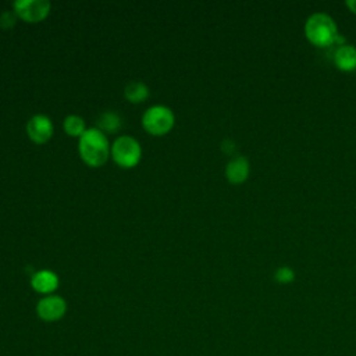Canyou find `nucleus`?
Here are the masks:
<instances>
[{"mask_svg":"<svg viewBox=\"0 0 356 356\" xmlns=\"http://www.w3.org/2000/svg\"><path fill=\"white\" fill-rule=\"evenodd\" d=\"M221 149H222V152H224V153H227V154L234 153V150H235V143H234V140H231V139H225V140H222V143H221Z\"/></svg>","mask_w":356,"mask_h":356,"instance_id":"16","label":"nucleus"},{"mask_svg":"<svg viewBox=\"0 0 356 356\" xmlns=\"http://www.w3.org/2000/svg\"><path fill=\"white\" fill-rule=\"evenodd\" d=\"M111 145L100 129L88 128L78 139V153L89 167H100L110 157Z\"/></svg>","mask_w":356,"mask_h":356,"instance_id":"1","label":"nucleus"},{"mask_svg":"<svg viewBox=\"0 0 356 356\" xmlns=\"http://www.w3.org/2000/svg\"><path fill=\"white\" fill-rule=\"evenodd\" d=\"M250 172L249 160L245 156H234L225 165V178L232 185L243 184Z\"/></svg>","mask_w":356,"mask_h":356,"instance_id":"8","label":"nucleus"},{"mask_svg":"<svg viewBox=\"0 0 356 356\" xmlns=\"http://www.w3.org/2000/svg\"><path fill=\"white\" fill-rule=\"evenodd\" d=\"M63 127H64V131L68 136H74V138H81L82 134L88 129L86 125H85V120L78 115V114H70L64 118V122H63Z\"/></svg>","mask_w":356,"mask_h":356,"instance_id":"13","label":"nucleus"},{"mask_svg":"<svg viewBox=\"0 0 356 356\" xmlns=\"http://www.w3.org/2000/svg\"><path fill=\"white\" fill-rule=\"evenodd\" d=\"M295 280V271L288 267L282 266L274 271V281L278 284H291Z\"/></svg>","mask_w":356,"mask_h":356,"instance_id":"14","label":"nucleus"},{"mask_svg":"<svg viewBox=\"0 0 356 356\" xmlns=\"http://www.w3.org/2000/svg\"><path fill=\"white\" fill-rule=\"evenodd\" d=\"M26 134L36 145H43L54 134V125L46 114H33L26 122Z\"/></svg>","mask_w":356,"mask_h":356,"instance_id":"6","label":"nucleus"},{"mask_svg":"<svg viewBox=\"0 0 356 356\" xmlns=\"http://www.w3.org/2000/svg\"><path fill=\"white\" fill-rule=\"evenodd\" d=\"M51 4L47 0H17L13 3L15 15L29 24H36L47 18Z\"/></svg>","mask_w":356,"mask_h":356,"instance_id":"5","label":"nucleus"},{"mask_svg":"<svg viewBox=\"0 0 356 356\" xmlns=\"http://www.w3.org/2000/svg\"><path fill=\"white\" fill-rule=\"evenodd\" d=\"M17 19H18V17L15 15V13L13 10H4L0 14V28H3V29L13 28L15 25Z\"/></svg>","mask_w":356,"mask_h":356,"instance_id":"15","label":"nucleus"},{"mask_svg":"<svg viewBox=\"0 0 356 356\" xmlns=\"http://www.w3.org/2000/svg\"><path fill=\"white\" fill-rule=\"evenodd\" d=\"M67 312V303L64 298L58 295H47L42 298L36 305L38 316L44 321L60 320Z\"/></svg>","mask_w":356,"mask_h":356,"instance_id":"7","label":"nucleus"},{"mask_svg":"<svg viewBox=\"0 0 356 356\" xmlns=\"http://www.w3.org/2000/svg\"><path fill=\"white\" fill-rule=\"evenodd\" d=\"M110 156L121 168H134L142 159V146L131 135H121L111 143Z\"/></svg>","mask_w":356,"mask_h":356,"instance_id":"4","label":"nucleus"},{"mask_svg":"<svg viewBox=\"0 0 356 356\" xmlns=\"http://www.w3.org/2000/svg\"><path fill=\"white\" fill-rule=\"evenodd\" d=\"M149 95H150V92H149L147 85L140 81H131L124 88L125 99L134 104L143 103L149 97Z\"/></svg>","mask_w":356,"mask_h":356,"instance_id":"12","label":"nucleus"},{"mask_svg":"<svg viewBox=\"0 0 356 356\" xmlns=\"http://www.w3.org/2000/svg\"><path fill=\"white\" fill-rule=\"evenodd\" d=\"M334 64L343 72L356 70V47L352 44H341L334 53Z\"/></svg>","mask_w":356,"mask_h":356,"instance_id":"10","label":"nucleus"},{"mask_svg":"<svg viewBox=\"0 0 356 356\" xmlns=\"http://www.w3.org/2000/svg\"><path fill=\"white\" fill-rule=\"evenodd\" d=\"M305 35L316 47H327L335 40L338 28L331 15L318 11L307 17L305 22Z\"/></svg>","mask_w":356,"mask_h":356,"instance_id":"2","label":"nucleus"},{"mask_svg":"<svg viewBox=\"0 0 356 356\" xmlns=\"http://www.w3.org/2000/svg\"><path fill=\"white\" fill-rule=\"evenodd\" d=\"M175 125L174 111L164 104H154L142 115L143 129L153 136H163L168 134Z\"/></svg>","mask_w":356,"mask_h":356,"instance_id":"3","label":"nucleus"},{"mask_svg":"<svg viewBox=\"0 0 356 356\" xmlns=\"http://www.w3.org/2000/svg\"><path fill=\"white\" fill-rule=\"evenodd\" d=\"M58 277L51 270H39L31 277V285L39 293L50 295L58 288Z\"/></svg>","mask_w":356,"mask_h":356,"instance_id":"9","label":"nucleus"},{"mask_svg":"<svg viewBox=\"0 0 356 356\" xmlns=\"http://www.w3.org/2000/svg\"><path fill=\"white\" fill-rule=\"evenodd\" d=\"M122 127V118L117 111L107 110L99 114L97 117V129H100L103 134H115Z\"/></svg>","mask_w":356,"mask_h":356,"instance_id":"11","label":"nucleus"},{"mask_svg":"<svg viewBox=\"0 0 356 356\" xmlns=\"http://www.w3.org/2000/svg\"><path fill=\"white\" fill-rule=\"evenodd\" d=\"M345 6L350 10V13L356 14V0H346Z\"/></svg>","mask_w":356,"mask_h":356,"instance_id":"17","label":"nucleus"}]
</instances>
